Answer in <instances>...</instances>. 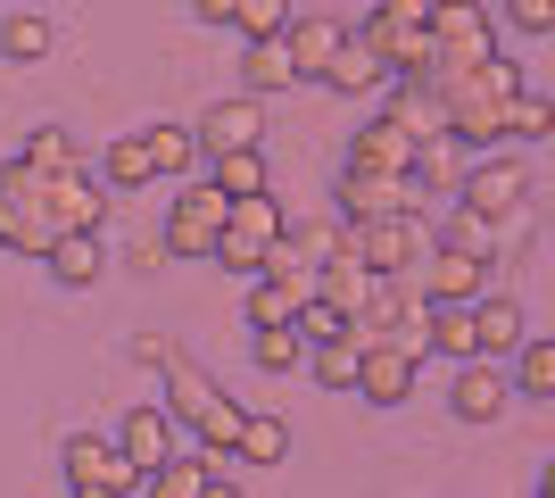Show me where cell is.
<instances>
[{"label": "cell", "mask_w": 555, "mask_h": 498, "mask_svg": "<svg viewBox=\"0 0 555 498\" xmlns=\"http://www.w3.org/2000/svg\"><path fill=\"white\" fill-rule=\"evenodd\" d=\"M232 457H249V465H291V424H282V416H241Z\"/></svg>", "instance_id": "4316f807"}, {"label": "cell", "mask_w": 555, "mask_h": 498, "mask_svg": "<svg viewBox=\"0 0 555 498\" xmlns=\"http://www.w3.org/2000/svg\"><path fill=\"white\" fill-rule=\"evenodd\" d=\"M208 258L224 266V274H257V266H266V241H249V233H232V225H224V233H216V250H208Z\"/></svg>", "instance_id": "8d00e7d4"}, {"label": "cell", "mask_w": 555, "mask_h": 498, "mask_svg": "<svg viewBox=\"0 0 555 498\" xmlns=\"http://www.w3.org/2000/svg\"><path fill=\"white\" fill-rule=\"evenodd\" d=\"M141 150H150V166H158L166 183H183V175H191V158H199L191 125H150V133H141Z\"/></svg>", "instance_id": "1f68e13d"}, {"label": "cell", "mask_w": 555, "mask_h": 498, "mask_svg": "<svg viewBox=\"0 0 555 498\" xmlns=\"http://www.w3.org/2000/svg\"><path fill=\"white\" fill-rule=\"evenodd\" d=\"M42 266H50V283L59 291H92L100 274H108V250H100V225H75V233H59L42 250Z\"/></svg>", "instance_id": "5bb4252c"}, {"label": "cell", "mask_w": 555, "mask_h": 498, "mask_svg": "<svg viewBox=\"0 0 555 498\" xmlns=\"http://www.w3.org/2000/svg\"><path fill=\"white\" fill-rule=\"evenodd\" d=\"M415 158V133H398L390 117H365L357 125V142H348V166H382V175H406Z\"/></svg>", "instance_id": "7402d4cb"}, {"label": "cell", "mask_w": 555, "mask_h": 498, "mask_svg": "<svg viewBox=\"0 0 555 498\" xmlns=\"http://www.w3.org/2000/svg\"><path fill=\"white\" fill-rule=\"evenodd\" d=\"M191 142L208 150V158H216V150H241V142H266V117H257V92H241V100H216L208 117L191 125Z\"/></svg>", "instance_id": "ac0fdd59"}, {"label": "cell", "mask_w": 555, "mask_h": 498, "mask_svg": "<svg viewBox=\"0 0 555 498\" xmlns=\"http://www.w3.org/2000/svg\"><path fill=\"white\" fill-rule=\"evenodd\" d=\"M208 166H216L208 183L224 191V200H241V191H266V183H274V175H266V150H257V142H241V150H216Z\"/></svg>", "instance_id": "4dcf8cb0"}, {"label": "cell", "mask_w": 555, "mask_h": 498, "mask_svg": "<svg viewBox=\"0 0 555 498\" xmlns=\"http://www.w3.org/2000/svg\"><path fill=\"white\" fill-rule=\"evenodd\" d=\"M423 241H431L423 208H398V216H348V225H340V250H357L373 274H406Z\"/></svg>", "instance_id": "5b68a950"}, {"label": "cell", "mask_w": 555, "mask_h": 498, "mask_svg": "<svg viewBox=\"0 0 555 498\" xmlns=\"http://www.w3.org/2000/svg\"><path fill=\"white\" fill-rule=\"evenodd\" d=\"M42 208L59 233H75V225H108V183H92V166L75 158L59 166V175H42Z\"/></svg>", "instance_id": "7c38bea8"}, {"label": "cell", "mask_w": 555, "mask_h": 498, "mask_svg": "<svg viewBox=\"0 0 555 498\" xmlns=\"http://www.w3.org/2000/svg\"><path fill=\"white\" fill-rule=\"evenodd\" d=\"M166 349H175L166 332H133V357H141V366H166Z\"/></svg>", "instance_id": "f35d334b"}, {"label": "cell", "mask_w": 555, "mask_h": 498, "mask_svg": "<svg viewBox=\"0 0 555 498\" xmlns=\"http://www.w3.org/2000/svg\"><path fill=\"white\" fill-rule=\"evenodd\" d=\"M456 200L498 225V216L531 208V166L514 158V142H489V150H473V166H456Z\"/></svg>", "instance_id": "3957f363"}, {"label": "cell", "mask_w": 555, "mask_h": 498, "mask_svg": "<svg viewBox=\"0 0 555 498\" xmlns=\"http://www.w3.org/2000/svg\"><path fill=\"white\" fill-rule=\"evenodd\" d=\"M357 349H365V341H357V324L332 332V341H307V366H299V374H315L324 391H348V382H357Z\"/></svg>", "instance_id": "d4e9b609"}, {"label": "cell", "mask_w": 555, "mask_h": 498, "mask_svg": "<svg viewBox=\"0 0 555 498\" xmlns=\"http://www.w3.org/2000/svg\"><path fill=\"white\" fill-rule=\"evenodd\" d=\"M158 374H166V416L199 432V449H208V457H232V432H241V416H249V407H232V399L216 391L208 374H199V366H191L183 349H166Z\"/></svg>", "instance_id": "7a4b0ae2"}, {"label": "cell", "mask_w": 555, "mask_h": 498, "mask_svg": "<svg viewBox=\"0 0 555 498\" xmlns=\"http://www.w3.org/2000/svg\"><path fill=\"white\" fill-rule=\"evenodd\" d=\"M17 158H25V166H42V175H59V166H75V142L59 133V125H34Z\"/></svg>", "instance_id": "d590c367"}, {"label": "cell", "mask_w": 555, "mask_h": 498, "mask_svg": "<svg viewBox=\"0 0 555 498\" xmlns=\"http://www.w3.org/2000/svg\"><path fill=\"white\" fill-rule=\"evenodd\" d=\"M398 208H423V191L406 175H382V166H348L340 175V216H398Z\"/></svg>", "instance_id": "4fadbf2b"}, {"label": "cell", "mask_w": 555, "mask_h": 498, "mask_svg": "<svg viewBox=\"0 0 555 498\" xmlns=\"http://www.w3.org/2000/svg\"><path fill=\"white\" fill-rule=\"evenodd\" d=\"M423 34L440 50V67H464V59L498 50V25H489L481 0H431V9H423Z\"/></svg>", "instance_id": "9c48e42d"}, {"label": "cell", "mask_w": 555, "mask_h": 498, "mask_svg": "<svg viewBox=\"0 0 555 498\" xmlns=\"http://www.w3.org/2000/svg\"><path fill=\"white\" fill-rule=\"evenodd\" d=\"M216 482H224V457H208V449H166L158 474H150V490H166V498H208Z\"/></svg>", "instance_id": "ffe728a7"}, {"label": "cell", "mask_w": 555, "mask_h": 498, "mask_svg": "<svg viewBox=\"0 0 555 498\" xmlns=\"http://www.w3.org/2000/svg\"><path fill=\"white\" fill-rule=\"evenodd\" d=\"M175 440H183V424H175V416H166L158 399H150V407H133V416L116 424V449H125V465H133V474H158V457L175 449Z\"/></svg>", "instance_id": "9a60e30c"}, {"label": "cell", "mask_w": 555, "mask_h": 498, "mask_svg": "<svg viewBox=\"0 0 555 498\" xmlns=\"http://www.w3.org/2000/svg\"><path fill=\"white\" fill-rule=\"evenodd\" d=\"M307 291H315L324 308L357 316V308H365V291H373V266L357 258V250H332V258H315V266H307Z\"/></svg>", "instance_id": "2e32d148"}, {"label": "cell", "mask_w": 555, "mask_h": 498, "mask_svg": "<svg viewBox=\"0 0 555 498\" xmlns=\"http://www.w3.org/2000/svg\"><path fill=\"white\" fill-rule=\"evenodd\" d=\"M431 92H440V108H448V133H456L464 150H489L506 100L522 92V59H514V50H481V59H464V67H431Z\"/></svg>", "instance_id": "6da1fadb"}, {"label": "cell", "mask_w": 555, "mask_h": 498, "mask_svg": "<svg viewBox=\"0 0 555 498\" xmlns=\"http://www.w3.org/2000/svg\"><path fill=\"white\" fill-rule=\"evenodd\" d=\"M415 291L423 299H481L489 291V258L456 250V241H423L415 250Z\"/></svg>", "instance_id": "30bf717a"}, {"label": "cell", "mask_w": 555, "mask_h": 498, "mask_svg": "<svg viewBox=\"0 0 555 498\" xmlns=\"http://www.w3.org/2000/svg\"><path fill=\"white\" fill-rule=\"evenodd\" d=\"M191 17L199 25H232V0H191Z\"/></svg>", "instance_id": "ab89813d"}, {"label": "cell", "mask_w": 555, "mask_h": 498, "mask_svg": "<svg viewBox=\"0 0 555 498\" xmlns=\"http://www.w3.org/2000/svg\"><path fill=\"white\" fill-rule=\"evenodd\" d=\"M50 241H59V225H50V208H42V166L0 158V250L42 258Z\"/></svg>", "instance_id": "277c9868"}, {"label": "cell", "mask_w": 555, "mask_h": 498, "mask_svg": "<svg viewBox=\"0 0 555 498\" xmlns=\"http://www.w3.org/2000/svg\"><path fill=\"white\" fill-rule=\"evenodd\" d=\"M382 75H390V67H382V59H373V50L357 42V34H340V50H332V67H324V84H332V92H348V100H357V92H373Z\"/></svg>", "instance_id": "f1b7e54d"}, {"label": "cell", "mask_w": 555, "mask_h": 498, "mask_svg": "<svg viewBox=\"0 0 555 498\" xmlns=\"http://www.w3.org/2000/svg\"><path fill=\"white\" fill-rule=\"evenodd\" d=\"M232 25H241V42H266L291 25V0H232Z\"/></svg>", "instance_id": "e575fe53"}, {"label": "cell", "mask_w": 555, "mask_h": 498, "mask_svg": "<svg viewBox=\"0 0 555 498\" xmlns=\"http://www.w3.org/2000/svg\"><path fill=\"white\" fill-rule=\"evenodd\" d=\"M249 357H257V374H299L307 341H299V324H249Z\"/></svg>", "instance_id": "83f0119b"}, {"label": "cell", "mask_w": 555, "mask_h": 498, "mask_svg": "<svg viewBox=\"0 0 555 498\" xmlns=\"http://www.w3.org/2000/svg\"><path fill=\"white\" fill-rule=\"evenodd\" d=\"M431 241H456V250H481V258H498V225H489V216H473L464 200H456V216H448Z\"/></svg>", "instance_id": "836d02e7"}, {"label": "cell", "mask_w": 555, "mask_h": 498, "mask_svg": "<svg viewBox=\"0 0 555 498\" xmlns=\"http://www.w3.org/2000/svg\"><path fill=\"white\" fill-rule=\"evenodd\" d=\"M100 183H108V191H141V183H158V166H150L141 133H116V142L100 150Z\"/></svg>", "instance_id": "f546056e"}, {"label": "cell", "mask_w": 555, "mask_h": 498, "mask_svg": "<svg viewBox=\"0 0 555 498\" xmlns=\"http://www.w3.org/2000/svg\"><path fill=\"white\" fill-rule=\"evenodd\" d=\"M415 374H423V349L415 341H398V332H382V341H365L357 349V399H373V407H406L415 399Z\"/></svg>", "instance_id": "52a82bcc"}, {"label": "cell", "mask_w": 555, "mask_h": 498, "mask_svg": "<svg viewBox=\"0 0 555 498\" xmlns=\"http://www.w3.org/2000/svg\"><path fill=\"white\" fill-rule=\"evenodd\" d=\"M241 84H249L257 100H266V92H299V75H291V50H282V34H266V42L241 50Z\"/></svg>", "instance_id": "cb8c5ba5"}, {"label": "cell", "mask_w": 555, "mask_h": 498, "mask_svg": "<svg viewBox=\"0 0 555 498\" xmlns=\"http://www.w3.org/2000/svg\"><path fill=\"white\" fill-rule=\"evenodd\" d=\"M382 117H390L398 133H415V142L448 133V108H440V92H431L423 75H398V92H390V108H382Z\"/></svg>", "instance_id": "44dd1931"}, {"label": "cell", "mask_w": 555, "mask_h": 498, "mask_svg": "<svg viewBox=\"0 0 555 498\" xmlns=\"http://www.w3.org/2000/svg\"><path fill=\"white\" fill-rule=\"evenodd\" d=\"M506 382L522 391V399H555V341L547 332H522L506 349Z\"/></svg>", "instance_id": "603a6c76"}, {"label": "cell", "mask_w": 555, "mask_h": 498, "mask_svg": "<svg viewBox=\"0 0 555 498\" xmlns=\"http://www.w3.org/2000/svg\"><path fill=\"white\" fill-rule=\"evenodd\" d=\"M514 34H555V0H506Z\"/></svg>", "instance_id": "74e56055"}, {"label": "cell", "mask_w": 555, "mask_h": 498, "mask_svg": "<svg viewBox=\"0 0 555 498\" xmlns=\"http://www.w3.org/2000/svg\"><path fill=\"white\" fill-rule=\"evenodd\" d=\"M216 233H224V191H216V183H183V191H175V208H166L158 250H166V258H208Z\"/></svg>", "instance_id": "ba28073f"}, {"label": "cell", "mask_w": 555, "mask_h": 498, "mask_svg": "<svg viewBox=\"0 0 555 498\" xmlns=\"http://www.w3.org/2000/svg\"><path fill=\"white\" fill-rule=\"evenodd\" d=\"M340 34H348L340 17H291V25H282V50H291V75H299V84H324L332 50H340Z\"/></svg>", "instance_id": "e0dca14e"}, {"label": "cell", "mask_w": 555, "mask_h": 498, "mask_svg": "<svg viewBox=\"0 0 555 498\" xmlns=\"http://www.w3.org/2000/svg\"><path fill=\"white\" fill-rule=\"evenodd\" d=\"M473 332H481V357H506L522 332H531V308L514 299V291H481L473 299Z\"/></svg>", "instance_id": "d6986e66"}, {"label": "cell", "mask_w": 555, "mask_h": 498, "mask_svg": "<svg viewBox=\"0 0 555 498\" xmlns=\"http://www.w3.org/2000/svg\"><path fill=\"white\" fill-rule=\"evenodd\" d=\"M498 142H555V100L522 84V92L506 100V117H498Z\"/></svg>", "instance_id": "484cf974"}, {"label": "cell", "mask_w": 555, "mask_h": 498, "mask_svg": "<svg viewBox=\"0 0 555 498\" xmlns=\"http://www.w3.org/2000/svg\"><path fill=\"white\" fill-rule=\"evenodd\" d=\"M59 465H67L75 498H141V490H150V474L125 465V449H116L108 432H75L67 449H59Z\"/></svg>", "instance_id": "8992f818"}, {"label": "cell", "mask_w": 555, "mask_h": 498, "mask_svg": "<svg viewBox=\"0 0 555 498\" xmlns=\"http://www.w3.org/2000/svg\"><path fill=\"white\" fill-rule=\"evenodd\" d=\"M514 399L506 382V357H456V382H448V407H456V424H498Z\"/></svg>", "instance_id": "8fae6325"}, {"label": "cell", "mask_w": 555, "mask_h": 498, "mask_svg": "<svg viewBox=\"0 0 555 498\" xmlns=\"http://www.w3.org/2000/svg\"><path fill=\"white\" fill-rule=\"evenodd\" d=\"M0 50H9L17 67L50 59V17H34V9H17V17H0Z\"/></svg>", "instance_id": "d6a6232c"}]
</instances>
